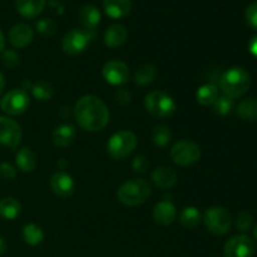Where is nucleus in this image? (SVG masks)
Masks as SVG:
<instances>
[{"label":"nucleus","instance_id":"dca6fc26","mask_svg":"<svg viewBox=\"0 0 257 257\" xmlns=\"http://www.w3.org/2000/svg\"><path fill=\"white\" fill-rule=\"evenodd\" d=\"M177 173L175 170H172L171 167H162L156 168L152 172V181L158 188L161 190H168V188H172L173 186L177 183Z\"/></svg>","mask_w":257,"mask_h":257},{"label":"nucleus","instance_id":"6ab92c4d","mask_svg":"<svg viewBox=\"0 0 257 257\" xmlns=\"http://www.w3.org/2000/svg\"><path fill=\"white\" fill-rule=\"evenodd\" d=\"M128 33L125 28L120 24L110 25L104 33V44L110 49H117L125 43Z\"/></svg>","mask_w":257,"mask_h":257},{"label":"nucleus","instance_id":"e433bc0d","mask_svg":"<svg viewBox=\"0 0 257 257\" xmlns=\"http://www.w3.org/2000/svg\"><path fill=\"white\" fill-rule=\"evenodd\" d=\"M148 161L147 158L145 157V156H137V157H135V160H133L132 162V168L135 170V172H138V173H145L146 170L148 168Z\"/></svg>","mask_w":257,"mask_h":257},{"label":"nucleus","instance_id":"aec40b11","mask_svg":"<svg viewBox=\"0 0 257 257\" xmlns=\"http://www.w3.org/2000/svg\"><path fill=\"white\" fill-rule=\"evenodd\" d=\"M79 22L85 32H93L100 23V12L94 5H84L79 12Z\"/></svg>","mask_w":257,"mask_h":257},{"label":"nucleus","instance_id":"f704fd0d","mask_svg":"<svg viewBox=\"0 0 257 257\" xmlns=\"http://www.w3.org/2000/svg\"><path fill=\"white\" fill-rule=\"evenodd\" d=\"M2 62L5 67L15 68L19 64V55L14 50H5V52H3Z\"/></svg>","mask_w":257,"mask_h":257},{"label":"nucleus","instance_id":"20e7f679","mask_svg":"<svg viewBox=\"0 0 257 257\" xmlns=\"http://www.w3.org/2000/svg\"><path fill=\"white\" fill-rule=\"evenodd\" d=\"M145 108L152 117L165 119L175 114L177 105L173 98L162 90H153L145 98Z\"/></svg>","mask_w":257,"mask_h":257},{"label":"nucleus","instance_id":"c9c22d12","mask_svg":"<svg viewBox=\"0 0 257 257\" xmlns=\"http://www.w3.org/2000/svg\"><path fill=\"white\" fill-rule=\"evenodd\" d=\"M17 176V170L10 163H0V177L4 180H13Z\"/></svg>","mask_w":257,"mask_h":257},{"label":"nucleus","instance_id":"b1692460","mask_svg":"<svg viewBox=\"0 0 257 257\" xmlns=\"http://www.w3.org/2000/svg\"><path fill=\"white\" fill-rule=\"evenodd\" d=\"M196 98H197V102L200 103L201 105H203V107L212 105L218 98L217 85L212 84V83H207V84L201 85V87L198 88L197 93H196Z\"/></svg>","mask_w":257,"mask_h":257},{"label":"nucleus","instance_id":"0eeeda50","mask_svg":"<svg viewBox=\"0 0 257 257\" xmlns=\"http://www.w3.org/2000/svg\"><path fill=\"white\" fill-rule=\"evenodd\" d=\"M171 158L178 166H191L201 158V150L190 140H181L173 145Z\"/></svg>","mask_w":257,"mask_h":257},{"label":"nucleus","instance_id":"4468645a","mask_svg":"<svg viewBox=\"0 0 257 257\" xmlns=\"http://www.w3.org/2000/svg\"><path fill=\"white\" fill-rule=\"evenodd\" d=\"M34 33L33 29L28 24L19 23L14 25L9 32V42L14 48L22 49V48L28 47L32 43Z\"/></svg>","mask_w":257,"mask_h":257},{"label":"nucleus","instance_id":"2eb2a0df","mask_svg":"<svg viewBox=\"0 0 257 257\" xmlns=\"http://www.w3.org/2000/svg\"><path fill=\"white\" fill-rule=\"evenodd\" d=\"M177 217V210L171 201L165 200L158 202L153 208V220L162 226H168L175 222Z\"/></svg>","mask_w":257,"mask_h":257},{"label":"nucleus","instance_id":"2f4dec72","mask_svg":"<svg viewBox=\"0 0 257 257\" xmlns=\"http://www.w3.org/2000/svg\"><path fill=\"white\" fill-rule=\"evenodd\" d=\"M35 28H37L38 33L40 35H43V37H52L57 32V24H55V22L52 19H48V18L38 20L37 24H35Z\"/></svg>","mask_w":257,"mask_h":257},{"label":"nucleus","instance_id":"473e14b6","mask_svg":"<svg viewBox=\"0 0 257 257\" xmlns=\"http://www.w3.org/2000/svg\"><path fill=\"white\" fill-rule=\"evenodd\" d=\"M251 226H252V216L247 212V211H242L237 215L236 218V227L241 232H247L251 230Z\"/></svg>","mask_w":257,"mask_h":257},{"label":"nucleus","instance_id":"9d476101","mask_svg":"<svg viewBox=\"0 0 257 257\" xmlns=\"http://www.w3.org/2000/svg\"><path fill=\"white\" fill-rule=\"evenodd\" d=\"M90 38H92L90 34L88 32H85V30L72 29L63 38V52L68 55H72V57L80 54L89 45Z\"/></svg>","mask_w":257,"mask_h":257},{"label":"nucleus","instance_id":"ddd939ff","mask_svg":"<svg viewBox=\"0 0 257 257\" xmlns=\"http://www.w3.org/2000/svg\"><path fill=\"white\" fill-rule=\"evenodd\" d=\"M50 188L58 197L68 198L74 193L75 182L72 176L67 172L58 171L50 178Z\"/></svg>","mask_w":257,"mask_h":257},{"label":"nucleus","instance_id":"58836bf2","mask_svg":"<svg viewBox=\"0 0 257 257\" xmlns=\"http://www.w3.org/2000/svg\"><path fill=\"white\" fill-rule=\"evenodd\" d=\"M250 52H251V54L255 55V57L257 58V37L253 38V39L251 40V43H250Z\"/></svg>","mask_w":257,"mask_h":257},{"label":"nucleus","instance_id":"f03ea898","mask_svg":"<svg viewBox=\"0 0 257 257\" xmlns=\"http://www.w3.org/2000/svg\"><path fill=\"white\" fill-rule=\"evenodd\" d=\"M218 85L223 95L235 99L242 97L250 89L251 77L247 70L243 68L232 67L221 75Z\"/></svg>","mask_w":257,"mask_h":257},{"label":"nucleus","instance_id":"72a5a7b5","mask_svg":"<svg viewBox=\"0 0 257 257\" xmlns=\"http://www.w3.org/2000/svg\"><path fill=\"white\" fill-rule=\"evenodd\" d=\"M245 19L248 27L257 32V2L251 3L245 12Z\"/></svg>","mask_w":257,"mask_h":257},{"label":"nucleus","instance_id":"cd10ccee","mask_svg":"<svg viewBox=\"0 0 257 257\" xmlns=\"http://www.w3.org/2000/svg\"><path fill=\"white\" fill-rule=\"evenodd\" d=\"M157 77V69L152 64H145L138 68L135 74V83L138 85H148L155 82Z\"/></svg>","mask_w":257,"mask_h":257},{"label":"nucleus","instance_id":"5701e85b","mask_svg":"<svg viewBox=\"0 0 257 257\" xmlns=\"http://www.w3.org/2000/svg\"><path fill=\"white\" fill-rule=\"evenodd\" d=\"M236 113L245 122H257V99L247 98L241 100L236 108Z\"/></svg>","mask_w":257,"mask_h":257},{"label":"nucleus","instance_id":"ea45409f","mask_svg":"<svg viewBox=\"0 0 257 257\" xmlns=\"http://www.w3.org/2000/svg\"><path fill=\"white\" fill-rule=\"evenodd\" d=\"M7 252V242L4 241V238L0 236V256H3Z\"/></svg>","mask_w":257,"mask_h":257},{"label":"nucleus","instance_id":"1a4fd4ad","mask_svg":"<svg viewBox=\"0 0 257 257\" xmlns=\"http://www.w3.org/2000/svg\"><path fill=\"white\" fill-rule=\"evenodd\" d=\"M255 242L246 235H237L231 237L223 247L225 257H253Z\"/></svg>","mask_w":257,"mask_h":257},{"label":"nucleus","instance_id":"f3484780","mask_svg":"<svg viewBox=\"0 0 257 257\" xmlns=\"http://www.w3.org/2000/svg\"><path fill=\"white\" fill-rule=\"evenodd\" d=\"M104 12L112 19H122L132 10L131 0H104Z\"/></svg>","mask_w":257,"mask_h":257},{"label":"nucleus","instance_id":"a878e982","mask_svg":"<svg viewBox=\"0 0 257 257\" xmlns=\"http://www.w3.org/2000/svg\"><path fill=\"white\" fill-rule=\"evenodd\" d=\"M23 238L30 246H38L44 240V232L35 223H28L23 227Z\"/></svg>","mask_w":257,"mask_h":257},{"label":"nucleus","instance_id":"a19ab883","mask_svg":"<svg viewBox=\"0 0 257 257\" xmlns=\"http://www.w3.org/2000/svg\"><path fill=\"white\" fill-rule=\"evenodd\" d=\"M4 47H5V39H4V34H3V32L0 30V53L4 50Z\"/></svg>","mask_w":257,"mask_h":257},{"label":"nucleus","instance_id":"bb28decb","mask_svg":"<svg viewBox=\"0 0 257 257\" xmlns=\"http://www.w3.org/2000/svg\"><path fill=\"white\" fill-rule=\"evenodd\" d=\"M201 213L196 207H186L180 213V222L186 228H195L201 222Z\"/></svg>","mask_w":257,"mask_h":257},{"label":"nucleus","instance_id":"c85d7f7f","mask_svg":"<svg viewBox=\"0 0 257 257\" xmlns=\"http://www.w3.org/2000/svg\"><path fill=\"white\" fill-rule=\"evenodd\" d=\"M28 85L30 87L33 95L39 100H49L54 94V89H53L52 85L47 82H43V80H39L34 84L28 83Z\"/></svg>","mask_w":257,"mask_h":257},{"label":"nucleus","instance_id":"7ed1b4c3","mask_svg":"<svg viewBox=\"0 0 257 257\" xmlns=\"http://www.w3.org/2000/svg\"><path fill=\"white\" fill-rule=\"evenodd\" d=\"M151 186L147 181L142 178H133V180L125 181L119 188H118L117 197L119 202L123 205L135 207L145 203L151 196Z\"/></svg>","mask_w":257,"mask_h":257},{"label":"nucleus","instance_id":"79ce46f5","mask_svg":"<svg viewBox=\"0 0 257 257\" xmlns=\"http://www.w3.org/2000/svg\"><path fill=\"white\" fill-rule=\"evenodd\" d=\"M5 88V79H4V75L0 73V94L3 93V90H4Z\"/></svg>","mask_w":257,"mask_h":257},{"label":"nucleus","instance_id":"4c0bfd02","mask_svg":"<svg viewBox=\"0 0 257 257\" xmlns=\"http://www.w3.org/2000/svg\"><path fill=\"white\" fill-rule=\"evenodd\" d=\"M131 99H132V94H131V92L128 89L122 88V89H119L115 92V100H117L119 104H122V105L128 104V103L131 102Z\"/></svg>","mask_w":257,"mask_h":257},{"label":"nucleus","instance_id":"a211bd4d","mask_svg":"<svg viewBox=\"0 0 257 257\" xmlns=\"http://www.w3.org/2000/svg\"><path fill=\"white\" fill-rule=\"evenodd\" d=\"M15 7L23 18L34 19L44 10L45 0H17Z\"/></svg>","mask_w":257,"mask_h":257},{"label":"nucleus","instance_id":"423d86ee","mask_svg":"<svg viewBox=\"0 0 257 257\" xmlns=\"http://www.w3.org/2000/svg\"><path fill=\"white\" fill-rule=\"evenodd\" d=\"M206 228L215 236H222L230 231L232 218L228 211L221 206H213L206 210L203 215Z\"/></svg>","mask_w":257,"mask_h":257},{"label":"nucleus","instance_id":"4be33fe9","mask_svg":"<svg viewBox=\"0 0 257 257\" xmlns=\"http://www.w3.org/2000/svg\"><path fill=\"white\" fill-rule=\"evenodd\" d=\"M15 163L22 172H33L37 167V156L29 147H23L15 156Z\"/></svg>","mask_w":257,"mask_h":257},{"label":"nucleus","instance_id":"39448f33","mask_svg":"<svg viewBox=\"0 0 257 257\" xmlns=\"http://www.w3.org/2000/svg\"><path fill=\"white\" fill-rule=\"evenodd\" d=\"M137 147V137L131 131H119L109 138L107 152L113 160L122 161L127 158Z\"/></svg>","mask_w":257,"mask_h":257},{"label":"nucleus","instance_id":"f257e3e1","mask_svg":"<svg viewBox=\"0 0 257 257\" xmlns=\"http://www.w3.org/2000/svg\"><path fill=\"white\" fill-rule=\"evenodd\" d=\"M75 120L82 130L87 132H99L109 122V109L100 98L84 95L75 103L73 110Z\"/></svg>","mask_w":257,"mask_h":257},{"label":"nucleus","instance_id":"9b49d317","mask_svg":"<svg viewBox=\"0 0 257 257\" xmlns=\"http://www.w3.org/2000/svg\"><path fill=\"white\" fill-rule=\"evenodd\" d=\"M105 82L112 85H123L130 79V68L125 63L113 59L105 63L102 69Z\"/></svg>","mask_w":257,"mask_h":257},{"label":"nucleus","instance_id":"393cba45","mask_svg":"<svg viewBox=\"0 0 257 257\" xmlns=\"http://www.w3.org/2000/svg\"><path fill=\"white\" fill-rule=\"evenodd\" d=\"M22 212V205L14 197H7L0 201V216L7 220H15Z\"/></svg>","mask_w":257,"mask_h":257},{"label":"nucleus","instance_id":"f8f14e48","mask_svg":"<svg viewBox=\"0 0 257 257\" xmlns=\"http://www.w3.org/2000/svg\"><path fill=\"white\" fill-rule=\"evenodd\" d=\"M22 141V128L9 117H0V145L17 148Z\"/></svg>","mask_w":257,"mask_h":257},{"label":"nucleus","instance_id":"6e6552de","mask_svg":"<svg viewBox=\"0 0 257 257\" xmlns=\"http://www.w3.org/2000/svg\"><path fill=\"white\" fill-rule=\"evenodd\" d=\"M30 99L24 89H13L0 100V108L9 115H20L28 110Z\"/></svg>","mask_w":257,"mask_h":257},{"label":"nucleus","instance_id":"7c9ffc66","mask_svg":"<svg viewBox=\"0 0 257 257\" xmlns=\"http://www.w3.org/2000/svg\"><path fill=\"white\" fill-rule=\"evenodd\" d=\"M213 112L218 115H226L233 109V99L230 97H226V95H222V97H218L217 100L213 103Z\"/></svg>","mask_w":257,"mask_h":257},{"label":"nucleus","instance_id":"412c9836","mask_svg":"<svg viewBox=\"0 0 257 257\" xmlns=\"http://www.w3.org/2000/svg\"><path fill=\"white\" fill-rule=\"evenodd\" d=\"M77 131L72 124H60L53 132V142L57 147H68L74 142Z\"/></svg>","mask_w":257,"mask_h":257},{"label":"nucleus","instance_id":"c756f323","mask_svg":"<svg viewBox=\"0 0 257 257\" xmlns=\"http://www.w3.org/2000/svg\"><path fill=\"white\" fill-rule=\"evenodd\" d=\"M172 140V133H171L170 128L166 125L160 124L156 125L152 131V141L157 147L165 148L168 143Z\"/></svg>","mask_w":257,"mask_h":257},{"label":"nucleus","instance_id":"37998d69","mask_svg":"<svg viewBox=\"0 0 257 257\" xmlns=\"http://www.w3.org/2000/svg\"><path fill=\"white\" fill-rule=\"evenodd\" d=\"M253 237H255V240L257 241V225L255 226V228H253Z\"/></svg>","mask_w":257,"mask_h":257}]
</instances>
